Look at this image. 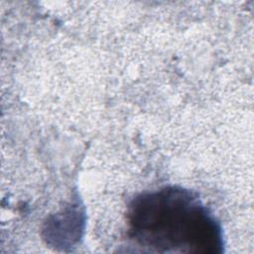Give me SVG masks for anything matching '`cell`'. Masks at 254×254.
<instances>
[{
	"instance_id": "6da1fadb",
	"label": "cell",
	"mask_w": 254,
	"mask_h": 254,
	"mask_svg": "<svg viewBox=\"0 0 254 254\" xmlns=\"http://www.w3.org/2000/svg\"><path fill=\"white\" fill-rule=\"evenodd\" d=\"M128 237L145 251L214 254L222 228L196 193L168 186L136 195L127 210Z\"/></svg>"
}]
</instances>
